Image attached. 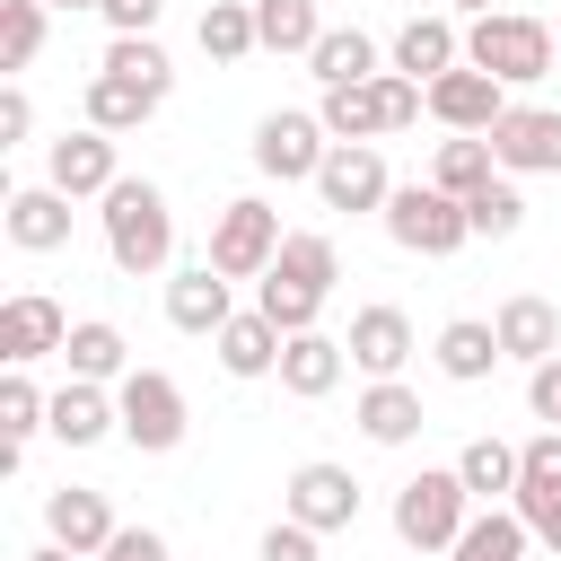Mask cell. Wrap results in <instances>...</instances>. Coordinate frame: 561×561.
I'll use <instances>...</instances> for the list:
<instances>
[{
  "instance_id": "obj_1",
  "label": "cell",
  "mask_w": 561,
  "mask_h": 561,
  "mask_svg": "<svg viewBox=\"0 0 561 561\" xmlns=\"http://www.w3.org/2000/svg\"><path fill=\"white\" fill-rule=\"evenodd\" d=\"M96 219H105V254H114V272L149 280V272L175 263V210H167V193H158L149 175H123V184L105 193Z\"/></svg>"
},
{
  "instance_id": "obj_2",
  "label": "cell",
  "mask_w": 561,
  "mask_h": 561,
  "mask_svg": "<svg viewBox=\"0 0 561 561\" xmlns=\"http://www.w3.org/2000/svg\"><path fill=\"white\" fill-rule=\"evenodd\" d=\"M465 61L491 70L500 88H535V79L561 61V44H552V26L526 18V9H482V18L465 26Z\"/></svg>"
},
{
  "instance_id": "obj_3",
  "label": "cell",
  "mask_w": 561,
  "mask_h": 561,
  "mask_svg": "<svg viewBox=\"0 0 561 561\" xmlns=\"http://www.w3.org/2000/svg\"><path fill=\"white\" fill-rule=\"evenodd\" d=\"M465 517H473V491H465L456 465H421V473L394 491V535H403L412 552H456Z\"/></svg>"
},
{
  "instance_id": "obj_4",
  "label": "cell",
  "mask_w": 561,
  "mask_h": 561,
  "mask_svg": "<svg viewBox=\"0 0 561 561\" xmlns=\"http://www.w3.org/2000/svg\"><path fill=\"white\" fill-rule=\"evenodd\" d=\"M377 219H386V237H394L403 254H421V263H438V254H456V245L473 237L465 202H456V193H438V184H394Z\"/></svg>"
},
{
  "instance_id": "obj_5",
  "label": "cell",
  "mask_w": 561,
  "mask_h": 561,
  "mask_svg": "<svg viewBox=\"0 0 561 561\" xmlns=\"http://www.w3.org/2000/svg\"><path fill=\"white\" fill-rule=\"evenodd\" d=\"M280 210L263 202V193H237V202H219V219H210V263L228 272V280H263L272 263H280Z\"/></svg>"
},
{
  "instance_id": "obj_6",
  "label": "cell",
  "mask_w": 561,
  "mask_h": 561,
  "mask_svg": "<svg viewBox=\"0 0 561 561\" xmlns=\"http://www.w3.org/2000/svg\"><path fill=\"white\" fill-rule=\"evenodd\" d=\"M114 412H123V438H131L140 456H175V447H184V430H193L184 386H175L167 368H131V377L114 386Z\"/></svg>"
},
{
  "instance_id": "obj_7",
  "label": "cell",
  "mask_w": 561,
  "mask_h": 561,
  "mask_svg": "<svg viewBox=\"0 0 561 561\" xmlns=\"http://www.w3.org/2000/svg\"><path fill=\"white\" fill-rule=\"evenodd\" d=\"M324 149H333L324 114H298V105H280V114H263V123H254V167H263L272 184H316Z\"/></svg>"
},
{
  "instance_id": "obj_8",
  "label": "cell",
  "mask_w": 561,
  "mask_h": 561,
  "mask_svg": "<svg viewBox=\"0 0 561 561\" xmlns=\"http://www.w3.org/2000/svg\"><path fill=\"white\" fill-rule=\"evenodd\" d=\"M386 193H394V175H386L377 140H333L324 149V167H316V202L324 210H386Z\"/></svg>"
},
{
  "instance_id": "obj_9",
  "label": "cell",
  "mask_w": 561,
  "mask_h": 561,
  "mask_svg": "<svg viewBox=\"0 0 561 561\" xmlns=\"http://www.w3.org/2000/svg\"><path fill=\"white\" fill-rule=\"evenodd\" d=\"M280 517H298V526H316V535H342V526H359V482H351V465H298L289 473V491H280Z\"/></svg>"
},
{
  "instance_id": "obj_10",
  "label": "cell",
  "mask_w": 561,
  "mask_h": 561,
  "mask_svg": "<svg viewBox=\"0 0 561 561\" xmlns=\"http://www.w3.org/2000/svg\"><path fill=\"white\" fill-rule=\"evenodd\" d=\"M44 184H61L70 202H105L114 184H123V167H114V131H96V123H79V131H61L53 149H44Z\"/></svg>"
},
{
  "instance_id": "obj_11",
  "label": "cell",
  "mask_w": 561,
  "mask_h": 561,
  "mask_svg": "<svg viewBox=\"0 0 561 561\" xmlns=\"http://www.w3.org/2000/svg\"><path fill=\"white\" fill-rule=\"evenodd\" d=\"M491 158H500V175H561V114L552 105H508L491 123Z\"/></svg>"
},
{
  "instance_id": "obj_12",
  "label": "cell",
  "mask_w": 561,
  "mask_h": 561,
  "mask_svg": "<svg viewBox=\"0 0 561 561\" xmlns=\"http://www.w3.org/2000/svg\"><path fill=\"white\" fill-rule=\"evenodd\" d=\"M430 114H438L447 131H491V123L508 114V88H500L491 70L456 61V70H438V79H430Z\"/></svg>"
},
{
  "instance_id": "obj_13",
  "label": "cell",
  "mask_w": 561,
  "mask_h": 561,
  "mask_svg": "<svg viewBox=\"0 0 561 561\" xmlns=\"http://www.w3.org/2000/svg\"><path fill=\"white\" fill-rule=\"evenodd\" d=\"M0 228H9L18 254H61L70 245V193L61 184H18L0 202Z\"/></svg>"
},
{
  "instance_id": "obj_14",
  "label": "cell",
  "mask_w": 561,
  "mask_h": 561,
  "mask_svg": "<svg viewBox=\"0 0 561 561\" xmlns=\"http://www.w3.org/2000/svg\"><path fill=\"white\" fill-rule=\"evenodd\" d=\"M70 342V316L44 298V289H18L9 307H0V359L9 368H35V359H53Z\"/></svg>"
},
{
  "instance_id": "obj_15",
  "label": "cell",
  "mask_w": 561,
  "mask_h": 561,
  "mask_svg": "<svg viewBox=\"0 0 561 561\" xmlns=\"http://www.w3.org/2000/svg\"><path fill=\"white\" fill-rule=\"evenodd\" d=\"M465 61V35H456V18L447 9H430V18H403L394 26V44H386V70H403V79H438V70H456Z\"/></svg>"
},
{
  "instance_id": "obj_16",
  "label": "cell",
  "mask_w": 561,
  "mask_h": 561,
  "mask_svg": "<svg viewBox=\"0 0 561 561\" xmlns=\"http://www.w3.org/2000/svg\"><path fill=\"white\" fill-rule=\"evenodd\" d=\"M44 535H53V543H70L79 561H96V552L114 543V508H105V491H88V482L44 491Z\"/></svg>"
},
{
  "instance_id": "obj_17",
  "label": "cell",
  "mask_w": 561,
  "mask_h": 561,
  "mask_svg": "<svg viewBox=\"0 0 561 561\" xmlns=\"http://www.w3.org/2000/svg\"><path fill=\"white\" fill-rule=\"evenodd\" d=\"M228 316H237V298H228V272H219L210 254L167 280V324H175V333H219Z\"/></svg>"
},
{
  "instance_id": "obj_18",
  "label": "cell",
  "mask_w": 561,
  "mask_h": 561,
  "mask_svg": "<svg viewBox=\"0 0 561 561\" xmlns=\"http://www.w3.org/2000/svg\"><path fill=\"white\" fill-rule=\"evenodd\" d=\"M342 342H351V368H359V377H403V359L421 351V342H412V316H403V307H359Z\"/></svg>"
},
{
  "instance_id": "obj_19",
  "label": "cell",
  "mask_w": 561,
  "mask_h": 561,
  "mask_svg": "<svg viewBox=\"0 0 561 561\" xmlns=\"http://www.w3.org/2000/svg\"><path fill=\"white\" fill-rule=\"evenodd\" d=\"M342 368H351V342H333L324 324H307V333L280 342V386H289L298 403H324V394L342 386Z\"/></svg>"
},
{
  "instance_id": "obj_20",
  "label": "cell",
  "mask_w": 561,
  "mask_h": 561,
  "mask_svg": "<svg viewBox=\"0 0 561 561\" xmlns=\"http://www.w3.org/2000/svg\"><path fill=\"white\" fill-rule=\"evenodd\" d=\"M351 421H359V438H368V447H412L430 412H421V394H412L403 377H368V386H359V403H351Z\"/></svg>"
},
{
  "instance_id": "obj_21",
  "label": "cell",
  "mask_w": 561,
  "mask_h": 561,
  "mask_svg": "<svg viewBox=\"0 0 561 561\" xmlns=\"http://www.w3.org/2000/svg\"><path fill=\"white\" fill-rule=\"evenodd\" d=\"M280 342H289V333H280L263 307H237V316L210 333V351H219L228 377H280Z\"/></svg>"
},
{
  "instance_id": "obj_22",
  "label": "cell",
  "mask_w": 561,
  "mask_h": 561,
  "mask_svg": "<svg viewBox=\"0 0 561 561\" xmlns=\"http://www.w3.org/2000/svg\"><path fill=\"white\" fill-rule=\"evenodd\" d=\"M491 324H500V351H508V359H526V368L561 351V307H552V298H535V289L500 298V316H491Z\"/></svg>"
},
{
  "instance_id": "obj_23",
  "label": "cell",
  "mask_w": 561,
  "mask_h": 561,
  "mask_svg": "<svg viewBox=\"0 0 561 561\" xmlns=\"http://www.w3.org/2000/svg\"><path fill=\"white\" fill-rule=\"evenodd\" d=\"M430 359H438V377H456V386H482V377H491L508 351H500V324H482V316H456V324H438Z\"/></svg>"
},
{
  "instance_id": "obj_24",
  "label": "cell",
  "mask_w": 561,
  "mask_h": 561,
  "mask_svg": "<svg viewBox=\"0 0 561 561\" xmlns=\"http://www.w3.org/2000/svg\"><path fill=\"white\" fill-rule=\"evenodd\" d=\"M61 359H70V377H96V386H123V377H131V342H123V324H105V316H79L70 342H61Z\"/></svg>"
},
{
  "instance_id": "obj_25",
  "label": "cell",
  "mask_w": 561,
  "mask_h": 561,
  "mask_svg": "<svg viewBox=\"0 0 561 561\" xmlns=\"http://www.w3.org/2000/svg\"><path fill=\"white\" fill-rule=\"evenodd\" d=\"M105 430H123V412H114V394H105L96 377H70V386L53 394V438H61V447H96Z\"/></svg>"
},
{
  "instance_id": "obj_26",
  "label": "cell",
  "mask_w": 561,
  "mask_h": 561,
  "mask_svg": "<svg viewBox=\"0 0 561 561\" xmlns=\"http://www.w3.org/2000/svg\"><path fill=\"white\" fill-rule=\"evenodd\" d=\"M307 70H316L324 88H351V79H377L386 61H377V35H368V26H324L316 53H307Z\"/></svg>"
},
{
  "instance_id": "obj_27",
  "label": "cell",
  "mask_w": 561,
  "mask_h": 561,
  "mask_svg": "<svg viewBox=\"0 0 561 561\" xmlns=\"http://www.w3.org/2000/svg\"><path fill=\"white\" fill-rule=\"evenodd\" d=\"M526 543H535V526L517 517V508H473L465 517V535H456V561H526Z\"/></svg>"
},
{
  "instance_id": "obj_28",
  "label": "cell",
  "mask_w": 561,
  "mask_h": 561,
  "mask_svg": "<svg viewBox=\"0 0 561 561\" xmlns=\"http://www.w3.org/2000/svg\"><path fill=\"white\" fill-rule=\"evenodd\" d=\"M491 175H500L491 131H456V140H438V158H430V184H438V193H456V202H465V193H482Z\"/></svg>"
},
{
  "instance_id": "obj_29",
  "label": "cell",
  "mask_w": 561,
  "mask_h": 561,
  "mask_svg": "<svg viewBox=\"0 0 561 561\" xmlns=\"http://www.w3.org/2000/svg\"><path fill=\"white\" fill-rule=\"evenodd\" d=\"M158 105H167V96L131 88V79H114V70H96V79H88V123H96V131H114V140H123V131H140Z\"/></svg>"
},
{
  "instance_id": "obj_30",
  "label": "cell",
  "mask_w": 561,
  "mask_h": 561,
  "mask_svg": "<svg viewBox=\"0 0 561 561\" xmlns=\"http://www.w3.org/2000/svg\"><path fill=\"white\" fill-rule=\"evenodd\" d=\"M316 114H324V131H333V140H377V131H386V96H377V79L324 88V96H316Z\"/></svg>"
},
{
  "instance_id": "obj_31",
  "label": "cell",
  "mask_w": 561,
  "mask_h": 561,
  "mask_svg": "<svg viewBox=\"0 0 561 561\" xmlns=\"http://www.w3.org/2000/svg\"><path fill=\"white\" fill-rule=\"evenodd\" d=\"M254 307H263V316H272V324H280V333H307V324H316V316H324V289H316V280H298V272H280V263H272V272H263V280H254Z\"/></svg>"
},
{
  "instance_id": "obj_32",
  "label": "cell",
  "mask_w": 561,
  "mask_h": 561,
  "mask_svg": "<svg viewBox=\"0 0 561 561\" xmlns=\"http://www.w3.org/2000/svg\"><path fill=\"white\" fill-rule=\"evenodd\" d=\"M254 35H263V53H316V35H324V18H316V0H254Z\"/></svg>"
},
{
  "instance_id": "obj_33",
  "label": "cell",
  "mask_w": 561,
  "mask_h": 561,
  "mask_svg": "<svg viewBox=\"0 0 561 561\" xmlns=\"http://www.w3.org/2000/svg\"><path fill=\"white\" fill-rule=\"evenodd\" d=\"M193 35H202L210 61H245V53H263V35H254V0H210Z\"/></svg>"
},
{
  "instance_id": "obj_34",
  "label": "cell",
  "mask_w": 561,
  "mask_h": 561,
  "mask_svg": "<svg viewBox=\"0 0 561 561\" xmlns=\"http://www.w3.org/2000/svg\"><path fill=\"white\" fill-rule=\"evenodd\" d=\"M96 70H114V79H131V88H149V96H167V88H175V61H167V44H158V35H114Z\"/></svg>"
},
{
  "instance_id": "obj_35",
  "label": "cell",
  "mask_w": 561,
  "mask_h": 561,
  "mask_svg": "<svg viewBox=\"0 0 561 561\" xmlns=\"http://www.w3.org/2000/svg\"><path fill=\"white\" fill-rule=\"evenodd\" d=\"M456 473H465L473 500H517V447H508V438H465Z\"/></svg>"
},
{
  "instance_id": "obj_36",
  "label": "cell",
  "mask_w": 561,
  "mask_h": 561,
  "mask_svg": "<svg viewBox=\"0 0 561 561\" xmlns=\"http://www.w3.org/2000/svg\"><path fill=\"white\" fill-rule=\"evenodd\" d=\"M0 430H9V447H26L35 430H53V394H44L26 368H9V377H0Z\"/></svg>"
},
{
  "instance_id": "obj_37",
  "label": "cell",
  "mask_w": 561,
  "mask_h": 561,
  "mask_svg": "<svg viewBox=\"0 0 561 561\" xmlns=\"http://www.w3.org/2000/svg\"><path fill=\"white\" fill-rule=\"evenodd\" d=\"M44 0H0V70L18 79V70H35V53H44Z\"/></svg>"
},
{
  "instance_id": "obj_38",
  "label": "cell",
  "mask_w": 561,
  "mask_h": 561,
  "mask_svg": "<svg viewBox=\"0 0 561 561\" xmlns=\"http://www.w3.org/2000/svg\"><path fill=\"white\" fill-rule=\"evenodd\" d=\"M465 219H473V237H517V228H526V193H517V175H491L482 193H465Z\"/></svg>"
},
{
  "instance_id": "obj_39",
  "label": "cell",
  "mask_w": 561,
  "mask_h": 561,
  "mask_svg": "<svg viewBox=\"0 0 561 561\" xmlns=\"http://www.w3.org/2000/svg\"><path fill=\"white\" fill-rule=\"evenodd\" d=\"M280 272H298V280H316V289L333 298V280H342V245H333L324 228H289V237H280Z\"/></svg>"
},
{
  "instance_id": "obj_40",
  "label": "cell",
  "mask_w": 561,
  "mask_h": 561,
  "mask_svg": "<svg viewBox=\"0 0 561 561\" xmlns=\"http://www.w3.org/2000/svg\"><path fill=\"white\" fill-rule=\"evenodd\" d=\"M517 491H561V430H535L517 447Z\"/></svg>"
},
{
  "instance_id": "obj_41",
  "label": "cell",
  "mask_w": 561,
  "mask_h": 561,
  "mask_svg": "<svg viewBox=\"0 0 561 561\" xmlns=\"http://www.w3.org/2000/svg\"><path fill=\"white\" fill-rule=\"evenodd\" d=\"M377 96H386V131H412V123L430 114V88L403 79V70H377Z\"/></svg>"
},
{
  "instance_id": "obj_42",
  "label": "cell",
  "mask_w": 561,
  "mask_h": 561,
  "mask_svg": "<svg viewBox=\"0 0 561 561\" xmlns=\"http://www.w3.org/2000/svg\"><path fill=\"white\" fill-rule=\"evenodd\" d=\"M254 561H324V535H316V526H298V517H280V526H263Z\"/></svg>"
},
{
  "instance_id": "obj_43",
  "label": "cell",
  "mask_w": 561,
  "mask_h": 561,
  "mask_svg": "<svg viewBox=\"0 0 561 561\" xmlns=\"http://www.w3.org/2000/svg\"><path fill=\"white\" fill-rule=\"evenodd\" d=\"M526 412H535V421H543V430H561V351H552V359H535V368H526Z\"/></svg>"
},
{
  "instance_id": "obj_44",
  "label": "cell",
  "mask_w": 561,
  "mask_h": 561,
  "mask_svg": "<svg viewBox=\"0 0 561 561\" xmlns=\"http://www.w3.org/2000/svg\"><path fill=\"white\" fill-rule=\"evenodd\" d=\"M508 508L535 526V543H543V552H561V491H517Z\"/></svg>"
},
{
  "instance_id": "obj_45",
  "label": "cell",
  "mask_w": 561,
  "mask_h": 561,
  "mask_svg": "<svg viewBox=\"0 0 561 561\" xmlns=\"http://www.w3.org/2000/svg\"><path fill=\"white\" fill-rule=\"evenodd\" d=\"M96 561H175V552H167L158 526H114V543H105Z\"/></svg>"
},
{
  "instance_id": "obj_46",
  "label": "cell",
  "mask_w": 561,
  "mask_h": 561,
  "mask_svg": "<svg viewBox=\"0 0 561 561\" xmlns=\"http://www.w3.org/2000/svg\"><path fill=\"white\" fill-rule=\"evenodd\" d=\"M18 140H35V96L9 79V88H0V149H18Z\"/></svg>"
},
{
  "instance_id": "obj_47",
  "label": "cell",
  "mask_w": 561,
  "mask_h": 561,
  "mask_svg": "<svg viewBox=\"0 0 561 561\" xmlns=\"http://www.w3.org/2000/svg\"><path fill=\"white\" fill-rule=\"evenodd\" d=\"M158 9H167V0H105L96 18H105L114 35H149V26H158Z\"/></svg>"
},
{
  "instance_id": "obj_48",
  "label": "cell",
  "mask_w": 561,
  "mask_h": 561,
  "mask_svg": "<svg viewBox=\"0 0 561 561\" xmlns=\"http://www.w3.org/2000/svg\"><path fill=\"white\" fill-rule=\"evenodd\" d=\"M26 561H79V552H70V543H53V535H44V543H35V552H26Z\"/></svg>"
},
{
  "instance_id": "obj_49",
  "label": "cell",
  "mask_w": 561,
  "mask_h": 561,
  "mask_svg": "<svg viewBox=\"0 0 561 561\" xmlns=\"http://www.w3.org/2000/svg\"><path fill=\"white\" fill-rule=\"evenodd\" d=\"M438 9H465V18H482V9H491V0H438Z\"/></svg>"
},
{
  "instance_id": "obj_50",
  "label": "cell",
  "mask_w": 561,
  "mask_h": 561,
  "mask_svg": "<svg viewBox=\"0 0 561 561\" xmlns=\"http://www.w3.org/2000/svg\"><path fill=\"white\" fill-rule=\"evenodd\" d=\"M44 9H105V0H44Z\"/></svg>"
},
{
  "instance_id": "obj_51",
  "label": "cell",
  "mask_w": 561,
  "mask_h": 561,
  "mask_svg": "<svg viewBox=\"0 0 561 561\" xmlns=\"http://www.w3.org/2000/svg\"><path fill=\"white\" fill-rule=\"evenodd\" d=\"M552 44H561V26H552Z\"/></svg>"
}]
</instances>
